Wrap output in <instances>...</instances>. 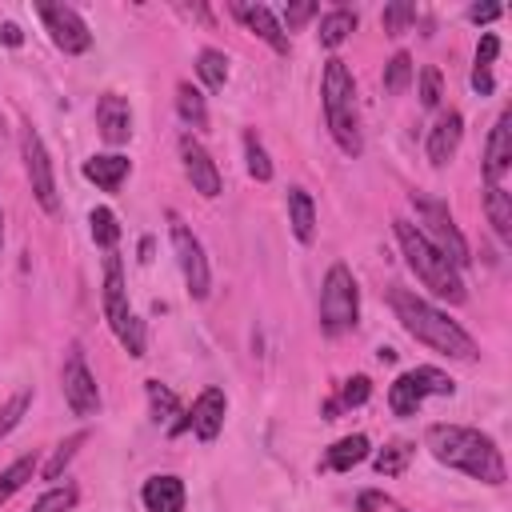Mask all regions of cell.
Instances as JSON below:
<instances>
[{
  "label": "cell",
  "mask_w": 512,
  "mask_h": 512,
  "mask_svg": "<svg viewBox=\"0 0 512 512\" xmlns=\"http://www.w3.org/2000/svg\"><path fill=\"white\" fill-rule=\"evenodd\" d=\"M424 448H428L440 464H448V468H456V472H464V476H472V480H480V484L500 488V484L508 480V468H504V456H500L496 440L484 436L480 428H464V424H428Z\"/></svg>",
  "instance_id": "cell-1"
},
{
  "label": "cell",
  "mask_w": 512,
  "mask_h": 512,
  "mask_svg": "<svg viewBox=\"0 0 512 512\" xmlns=\"http://www.w3.org/2000/svg\"><path fill=\"white\" fill-rule=\"evenodd\" d=\"M388 304H392L396 320L404 324V332H408L412 340L428 344L432 352H444V356H452V360H476V356H480L476 340H472L456 320H448V312H440L436 304H428L424 296H416V292H408V288H392V292H388Z\"/></svg>",
  "instance_id": "cell-2"
},
{
  "label": "cell",
  "mask_w": 512,
  "mask_h": 512,
  "mask_svg": "<svg viewBox=\"0 0 512 512\" xmlns=\"http://www.w3.org/2000/svg\"><path fill=\"white\" fill-rule=\"evenodd\" d=\"M392 228H396V240H400V252H404V260H408V268L420 276V284L432 292V296H440V300H448V304H464V280H460V268H452L448 264V256L416 228V224H408V220H392Z\"/></svg>",
  "instance_id": "cell-3"
},
{
  "label": "cell",
  "mask_w": 512,
  "mask_h": 512,
  "mask_svg": "<svg viewBox=\"0 0 512 512\" xmlns=\"http://www.w3.org/2000/svg\"><path fill=\"white\" fill-rule=\"evenodd\" d=\"M360 316V288L348 264H332L324 284H320V328L328 336H340L348 328H356Z\"/></svg>",
  "instance_id": "cell-4"
},
{
  "label": "cell",
  "mask_w": 512,
  "mask_h": 512,
  "mask_svg": "<svg viewBox=\"0 0 512 512\" xmlns=\"http://www.w3.org/2000/svg\"><path fill=\"white\" fill-rule=\"evenodd\" d=\"M412 208H416V216H420V232L448 256V264L452 268H464L468 264V240L460 236V228H456V220H452V212H448V204L444 200H432V196H420V192H412Z\"/></svg>",
  "instance_id": "cell-5"
},
{
  "label": "cell",
  "mask_w": 512,
  "mask_h": 512,
  "mask_svg": "<svg viewBox=\"0 0 512 512\" xmlns=\"http://www.w3.org/2000/svg\"><path fill=\"white\" fill-rule=\"evenodd\" d=\"M452 376H444L432 364H420L412 372H400L388 388V408L396 416H416V408L424 404V396H452Z\"/></svg>",
  "instance_id": "cell-6"
},
{
  "label": "cell",
  "mask_w": 512,
  "mask_h": 512,
  "mask_svg": "<svg viewBox=\"0 0 512 512\" xmlns=\"http://www.w3.org/2000/svg\"><path fill=\"white\" fill-rule=\"evenodd\" d=\"M168 232H172V252H176V264H180V272H184L188 296H192V300H204V296L212 292V272H208L204 244L196 240V232H192L176 212H168Z\"/></svg>",
  "instance_id": "cell-7"
},
{
  "label": "cell",
  "mask_w": 512,
  "mask_h": 512,
  "mask_svg": "<svg viewBox=\"0 0 512 512\" xmlns=\"http://www.w3.org/2000/svg\"><path fill=\"white\" fill-rule=\"evenodd\" d=\"M20 152H24V172H28V184H32V196H36V204L52 216V212H60V196H56V172H52V156H48V148H44V140H40V132L28 124L24 132H20Z\"/></svg>",
  "instance_id": "cell-8"
},
{
  "label": "cell",
  "mask_w": 512,
  "mask_h": 512,
  "mask_svg": "<svg viewBox=\"0 0 512 512\" xmlns=\"http://www.w3.org/2000/svg\"><path fill=\"white\" fill-rule=\"evenodd\" d=\"M60 384H64V404L72 408V416H96V412H100V388H96V376L88 372L84 352H80L76 344H72L68 356H64Z\"/></svg>",
  "instance_id": "cell-9"
},
{
  "label": "cell",
  "mask_w": 512,
  "mask_h": 512,
  "mask_svg": "<svg viewBox=\"0 0 512 512\" xmlns=\"http://www.w3.org/2000/svg\"><path fill=\"white\" fill-rule=\"evenodd\" d=\"M40 20L52 36V44L68 56H80L92 48V32L84 24V16L72 8V4H40Z\"/></svg>",
  "instance_id": "cell-10"
},
{
  "label": "cell",
  "mask_w": 512,
  "mask_h": 512,
  "mask_svg": "<svg viewBox=\"0 0 512 512\" xmlns=\"http://www.w3.org/2000/svg\"><path fill=\"white\" fill-rule=\"evenodd\" d=\"M180 160H184V172H188V180H192V192H200L204 200H216L220 196V168H216V160L208 156V148L192 136V132H184L180 136Z\"/></svg>",
  "instance_id": "cell-11"
},
{
  "label": "cell",
  "mask_w": 512,
  "mask_h": 512,
  "mask_svg": "<svg viewBox=\"0 0 512 512\" xmlns=\"http://www.w3.org/2000/svg\"><path fill=\"white\" fill-rule=\"evenodd\" d=\"M224 412H228V396H224V388H204V392L192 400L188 428H192L204 444H212V440L220 436V428H224Z\"/></svg>",
  "instance_id": "cell-12"
},
{
  "label": "cell",
  "mask_w": 512,
  "mask_h": 512,
  "mask_svg": "<svg viewBox=\"0 0 512 512\" xmlns=\"http://www.w3.org/2000/svg\"><path fill=\"white\" fill-rule=\"evenodd\" d=\"M96 128H100L104 144H128V136H132V108H128V100L116 96V92H104L96 100Z\"/></svg>",
  "instance_id": "cell-13"
},
{
  "label": "cell",
  "mask_w": 512,
  "mask_h": 512,
  "mask_svg": "<svg viewBox=\"0 0 512 512\" xmlns=\"http://www.w3.org/2000/svg\"><path fill=\"white\" fill-rule=\"evenodd\" d=\"M512 168V112H500L488 136V152H484V180L500 184Z\"/></svg>",
  "instance_id": "cell-14"
},
{
  "label": "cell",
  "mask_w": 512,
  "mask_h": 512,
  "mask_svg": "<svg viewBox=\"0 0 512 512\" xmlns=\"http://www.w3.org/2000/svg\"><path fill=\"white\" fill-rule=\"evenodd\" d=\"M128 316H132V308H128L124 268H120V256H116V252H108V256H104V320H108V328L116 332Z\"/></svg>",
  "instance_id": "cell-15"
},
{
  "label": "cell",
  "mask_w": 512,
  "mask_h": 512,
  "mask_svg": "<svg viewBox=\"0 0 512 512\" xmlns=\"http://www.w3.org/2000/svg\"><path fill=\"white\" fill-rule=\"evenodd\" d=\"M232 12H236V16H240V20H244V24H248V28L276 52V56H288V48H292V44H288V32L280 28V20L272 16L268 4H232Z\"/></svg>",
  "instance_id": "cell-16"
},
{
  "label": "cell",
  "mask_w": 512,
  "mask_h": 512,
  "mask_svg": "<svg viewBox=\"0 0 512 512\" xmlns=\"http://www.w3.org/2000/svg\"><path fill=\"white\" fill-rule=\"evenodd\" d=\"M320 96H324V112H336V108H356V80L348 72V64L340 56H332L324 64V76H320Z\"/></svg>",
  "instance_id": "cell-17"
},
{
  "label": "cell",
  "mask_w": 512,
  "mask_h": 512,
  "mask_svg": "<svg viewBox=\"0 0 512 512\" xmlns=\"http://www.w3.org/2000/svg\"><path fill=\"white\" fill-rule=\"evenodd\" d=\"M140 500L148 512H184V480L164 472V476H148L140 488Z\"/></svg>",
  "instance_id": "cell-18"
},
{
  "label": "cell",
  "mask_w": 512,
  "mask_h": 512,
  "mask_svg": "<svg viewBox=\"0 0 512 512\" xmlns=\"http://www.w3.org/2000/svg\"><path fill=\"white\" fill-rule=\"evenodd\" d=\"M460 136H464V116H460V112H444V116L432 124V132H428V160H432L436 168L448 164L452 152L460 148Z\"/></svg>",
  "instance_id": "cell-19"
},
{
  "label": "cell",
  "mask_w": 512,
  "mask_h": 512,
  "mask_svg": "<svg viewBox=\"0 0 512 512\" xmlns=\"http://www.w3.org/2000/svg\"><path fill=\"white\" fill-rule=\"evenodd\" d=\"M128 172H132V160L120 156V152H104V156L84 160V176H88L96 188H104V192H116V188L128 180Z\"/></svg>",
  "instance_id": "cell-20"
},
{
  "label": "cell",
  "mask_w": 512,
  "mask_h": 512,
  "mask_svg": "<svg viewBox=\"0 0 512 512\" xmlns=\"http://www.w3.org/2000/svg\"><path fill=\"white\" fill-rule=\"evenodd\" d=\"M288 224H292L300 244H312V236H316V204H312L308 188H300V184L288 188Z\"/></svg>",
  "instance_id": "cell-21"
},
{
  "label": "cell",
  "mask_w": 512,
  "mask_h": 512,
  "mask_svg": "<svg viewBox=\"0 0 512 512\" xmlns=\"http://www.w3.org/2000/svg\"><path fill=\"white\" fill-rule=\"evenodd\" d=\"M328 116V132L336 140V148L344 156H360L364 140H360V120H356V108H336V112H324Z\"/></svg>",
  "instance_id": "cell-22"
},
{
  "label": "cell",
  "mask_w": 512,
  "mask_h": 512,
  "mask_svg": "<svg viewBox=\"0 0 512 512\" xmlns=\"http://www.w3.org/2000/svg\"><path fill=\"white\" fill-rule=\"evenodd\" d=\"M500 56V36L496 32H484L480 44H476V64H472V88L480 96H492L496 92V80H492V60Z\"/></svg>",
  "instance_id": "cell-23"
},
{
  "label": "cell",
  "mask_w": 512,
  "mask_h": 512,
  "mask_svg": "<svg viewBox=\"0 0 512 512\" xmlns=\"http://www.w3.org/2000/svg\"><path fill=\"white\" fill-rule=\"evenodd\" d=\"M368 452H372V444H368V436H364V432L344 436V440H336V444L328 448L324 468H332V472H348V468H356L360 460H368Z\"/></svg>",
  "instance_id": "cell-24"
},
{
  "label": "cell",
  "mask_w": 512,
  "mask_h": 512,
  "mask_svg": "<svg viewBox=\"0 0 512 512\" xmlns=\"http://www.w3.org/2000/svg\"><path fill=\"white\" fill-rule=\"evenodd\" d=\"M484 212H488L492 232L508 244V240H512V196H508L500 184H488V188H484Z\"/></svg>",
  "instance_id": "cell-25"
},
{
  "label": "cell",
  "mask_w": 512,
  "mask_h": 512,
  "mask_svg": "<svg viewBox=\"0 0 512 512\" xmlns=\"http://www.w3.org/2000/svg\"><path fill=\"white\" fill-rule=\"evenodd\" d=\"M348 32H356V12L352 8H332V12H324L320 16V44L324 48H340L344 40H348Z\"/></svg>",
  "instance_id": "cell-26"
},
{
  "label": "cell",
  "mask_w": 512,
  "mask_h": 512,
  "mask_svg": "<svg viewBox=\"0 0 512 512\" xmlns=\"http://www.w3.org/2000/svg\"><path fill=\"white\" fill-rule=\"evenodd\" d=\"M196 72H200V80H204L208 92H220V88L228 84V56H224L220 48H200Z\"/></svg>",
  "instance_id": "cell-27"
},
{
  "label": "cell",
  "mask_w": 512,
  "mask_h": 512,
  "mask_svg": "<svg viewBox=\"0 0 512 512\" xmlns=\"http://www.w3.org/2000/svg\"><path fill=\"white\" fill-rule=\"evenodd\" d=\"M176 112H180V120H184V124H192V128H204V124H208L204 96H200V88H192L188 80H180V84H176Z\"/></svg>",
  "instance_id": "cell-28"
},
{
  "label": "cell",
  "mask_w": 512,
  "mask_h": 512,
  "mask_svg": "<svg viewBox=\"0 0 512 512\" xmlns=\"http://www.w3.org/2000/svg\"><path fill=\"white\" fill-rule=\"evenodd\" d=\"M32 472H36V456H20V460H12V464L0 472V504L12 500V496L32 480Z\"/></svg>",
  "instance_id": "cell-29"
},
{
  "label": "cell",
  "mask_w": 512,
  "mask_h": 512,
  "mask_svg": "<svg viewBox=\"0 0 512 512\" xmlns=\"http://www.w3.org/2000/svg\"><path fill=\"white\" fill-rule=\"evenodd\" d=\"M244 160H248V176L252 180H260V184L272 180V160H268V152H264V144H260V136L252 128L244 132Z\"/></svg>",
  "instance_id": "cell-30"
},
{
  "label": "cell",
  "mask_w": 512,
  "mask_h": 512,
  "mask_svg": "<svg viewBox=\"0 0 512 512\" xmlns=\"http://www.w3.org/2000/svg\"><path fill=\"white\" fill-rule=\"evenodd\" d=\"M88 224H92V240H96L104 252H112L116 240H120V220H116V212H112V208H92Z\"/></svg>",
  "instance_id": "cell-31"
},
{
  "label": "cell",
  "mask_w": 512,
  "mask_h": 512,
  "mask_svg": "<svg viewBox=\"0 0 512 512\" xmlns=\"http://www.w3.org/2000/svg\"><path fill=\"white\" fill-rule=\"evenodd\" d=\"M144 392H148V404H152V420H156V424L168 420V416H180V400H176L172 388H164L160 380H148Z\"/></svg>",
  "instance_id": "cell-32"
},
{
  "label": "cell",
  "mask_w": 512,
  "mask_h": 512,
  "mask_svg": "<svg viewBox=\"0 0 512 512\" xmlns=\"http://www.w3.org/2000/svg\"><path fill=\"white\" fill-rule=\"evenodd\" d=\"M84 440H88L84 432H72L68 440H60V444H56V452L48 456V464H44V480H60V476H64V468L72 464V456H76V448H80Z\"/></svg>",
  "instance_id": "cell-33"
},
{
  "label": "cell",
  "mask_w": 512,
  "mask_h": 512,
  "mask_svg": "<svg viewBox=\"0 0 512 512\" xmlns=\"http://www.w3.org/2000/svg\"><path fill=\"white\" fill-rule=\"evenodd\" d=\"M28 404H32V388H20V392H12V396L0 404V440H4L20 420H24Z\"/></svg>",
  "instance_id": "cell-34"
},
{
  "label": "cell",
  "mask_w": 512,
  "mask_h": 512,
  "mask_svg": "<svg viewBox=\"0 0 512 512\" xmlns=\"http://www.w3.org/2000/svg\"><path fill=\"white\" fill-rule=\"evenodd\" d=\"M380 24H384V32H388V36H400V32H408V28L416 24V4H404V0H396V4H384V12H380Z\"/></svg>",
  "instance_id": "cell-35"
},
{
  "label": "cell",
  "mask_w": 512,
  "mask_h": 512,
  "mask_svg": "<svg viewBox=\"0 0 512 512\" xmlns=\"http://www.w3.org/2000/svg\"><path fill=\"white\" fill-rule=\"evenodd\" d=\"M412 56L408 52H396L388 64H384V92H404L412 84Z\"/></svg>",
  "instance_id": "cell-36"
},
{
  "label": "cell",
  "mask_w": 512,
  "mask_h": 512,
  "mask_svg": "<svg viewBox=\"0 0 512 512\" xmlns=\"http://www.w3.org/2000/svg\"><path fill=\"white\" fill-rule=\"evenodd\" d=\"M408 456H412V448H408L404 440H392L388 448H380V452H376V460H372V468H376L380 476H396V472H404V464H408Z\"/></svg>",
  "instance_id": "cell-37"
},
{
  "label": "cell",
  "mask_w": 512,
  "mask_h": 512,
  "mask_svg": "<svg viewBox=\"0 0 512 512\" xmlns=\"http://www.w3.org/2000/svg\"><path fill=\"white\" fill-rule=\"evenodd\" d=\"M76 500H80V492H76L72 484H64V488H48V492L32 504V512H72Z\"/></svg>",
  "instance_id": "cell-38"
},
{
  "label": "cell",
  "mask_w": 512,
  "mask_h": 512,
  "mask_svg": "<svg viewBox=\"0 0 512 512\" xmlns=\"http://www.w3.org/2000/svg\"><path fill=\"white\" fill-rule=\"evenodd\" d=\"M116 340L124 344V352H128V356H144V320L128 316V320L116 328Z\"/></svg>",
  "instance_id": "cell-39"
},
{
  "label": "cell",
  "mask_w": 512,
  "mask_h": 512,
  "mask_svg": "<svg viewBox=\"0 0 512 512\" xmlns=\"http://www.w3.org/2000/svg\"><path fill=\"white\" fill-rule=\"evenodd\" d=\"M440 96H444V88H440V68H424L420 72V104L424 108H440Z\"/></svg>",
  "instance_id": "cell-40"
},
{
  "label": "cell",
  "mask_w": 512,
  "mask_h": 512,
  "mask_svg": "<svg viewBox=\"0 0 512 512\" xmlns=\"http://www.w3.org/2000/svg\"><path fill=\"white\" fill-rule=\"evenodd\" d=\"M368 396H372L368 376H352V380H344V388H340V404H344V408H356V404H364Z\"/></svg>",
  "instance_id": "cell-41"
},
{
  "label": "cell",
  "mask_w": 512,
  "mask_h": 512,
  "mask_svg": "<svg viewBox=\"0 0 512 512\" xmlns=\"http://www.w3.org/2000/svg\"><path fill=\"white\" fill-rule=\"evenodd\" d=\"M316 12H320V8H316L312 0H300V4H288V12H284V24H288V28H300V24H304V20H312Z\"/></svg>",
  "instance_id": "cell-42"
},
{
  "label": "cell",
  "mask_w": 512,
  "mask_h": 512,
  "mask_svg": "<svg viewBox=\"0 0 512 512\" xmlns=\"http://www.w3.org/2000/svg\"><path fill=\"white\" fill-rule=\"evenodd\" d=\"M500 12H504L500 4H472V8H468V20H472V24H492Z\"/></svg>",
  "instance_id": "cell-43"
},
{
  "label": "cell",
  "mask_w": 512,
  "mask_h": 512,
  "mask_svg": "<svg viewBox=\"0 0 512 512\" xmlns=\"http://www.w3.org/2000/svg\"><path fill=\"white\" fill-rule=\"evenodd\" d=\"M384 504H388V496H384V492H360L356 512H376V508H384Z\"/></svg>",
  "instance_id": "cell-44"
},
{
  "label": "cell",
  "mask_w": 512,
  "mask_h": 512,
  "mask_svg": "<svg viewBox=\"0 0 512 512\" xmlns=\"http://www.w3.org/2000/svg\"><path fill=\"white\" fill-rule=\"evenodd\" d=\"M0 40H4L8 48H20V44H24V32H20L16 24H0Z\"/></svg>",
  "instance_id": "cell-45"
},
{
  "label": "cell",
  "mask_w": 512,
  "mask_h": 512,
  "mask_svg": "<svg viewBox=\"0 0 512 512\" xmlns=\"http://www.w3.org/2000/svg\"><path fill=\"white\" fill-rule=\"evenodd\" d=\"M0 244H4V212H0Z\"/></svg>",
  "instance_id": "cell-46"
}]
</instances>
